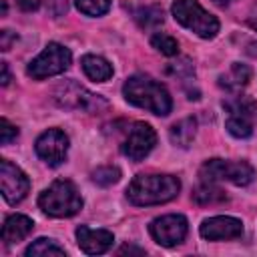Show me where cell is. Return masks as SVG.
<instances>
[{
    "label": "cell",
    "instance_id": "1",
    "mask_svg": "<svg viewBox=\"0 0 257 257\" xmlns=\"http://www.w3.org/2000/svg\"><path fill=\"white\" fill-rule=\"evenodd\" d=\"M122 94L131 104L145 108L157 116H167L173 108V98L167 86L147 74L128 76L122 84Z\"/></svg>",
    "mask_w": 257,
    "mask_h": 257
},
{
    "label": "cell",
    "instance_id": "2",
    "mask_svg": "<svg viewBox=\"0 0 257 257\" xmlns=\"http://www.w3.org/2000/svg\"><path fill=\"white\" fill-rule=\"evenodd\" d=\"M181 191L175 175H137L126 187V199L137 207L163 205L173 201Z\"/></svg>",
    "mask_w": 257,
    "mask_h": 257
},
{
    "label": "cell",
    "instance_id": "3",
    "mask_svg": "<svg viewBox=\"0 0 257 257\" xmlns=\"http://www.w3.org/2000/svg\"><path fill=\"white\" fill-rule=\"evenodd\" d=\"M84 201L76 189V185L68 179H58L50 187H46L38 197V207L42 213L54 219L72 217L82 209Z\"/></svg>",
    "mask_w": 257,
    "mask_h": 257
},
{
    "label": "cell",
    "instance_id": "4",
    "mask_svg": "<svg viewBox=\"0 0 257 257\" xmlns=\"http://www.w3.org/2000/svg\"><path fill=\"white\" fill-rule=\"evenodd\" d=\"M171 12L181 26L189 28L201 38L209 40L215 38L219 32V20L211 12H207L197 0H175Z\"/></svg>",
    "mask_w": 257,
    "mask_h": 257
},
{
    "label": "cell",
    "instance_id": "5",
    "mask_svg": "<svg viewBox=\"0 0 257 257\" xmlns=\"http://www.w3.org/2000/svg\"><path fill=\"white\" fill-rule=\"evenodd\" d=\"M201 181H211V183H233L237 187H245L253 183L255 179V169L247 161H225V159H209L201 165L199 169Z\"/></svg>",
    "mask_w": 257,
    "mask_h": 257
},
{
    "label": "cell",
    "instance_id": "6",
    "mask_svg": "<svg viewBox=\"0 0 257 257\" xmlns=\"http://www.w3.org/2000/svg\"><path fill=\"white\" fill-rule=\"evenodd\" d=\"M72 62V54L70 50L60 44V42H48L44 46V50L32 58L26 66L28 76H32L34 80H44L56 74H62Z\"/></svg>",
    "mask_w": 257,
    "mask_h": 257
},
{
    "label": "cell",
    "instance_id": "7",
    "mask_svg": "<svg viewBox=\"0 0 257 257\" xmlns=\"http://www.w3.org/2000/svg\"><path fill=\"white\" fill-rule=\"evenodd\" d=\"M54 100L62 108L84 110V112H98L100 108L108 106V102L102 96L86 90L82 84H78L74 80H66V82L58 84L54 88Z\"/></svg>",
    "mask_w": 257,
    "mask_h": 257
},
{
    "label": "cell",
    "instance_id": "8",
    "mask_svg": "<svg viewBox=\"0 0 257 257\" xmlns=\"http://www.w3.org/2000/svg\"><path fill=\"white\" fill-rule=\"evenodd\" d=\"M189 231V223L183 215L179 213H171V215H163L151 221L149 225V233L151 237L163 245V247H175L179 243L185 241Z\"/></svg>",
    "mask_w": 257,
    "mask_h": 257
},
{
    "label": "cell",
    "instance_id": "9",
    "mask_svg": "<svg viewBox=\"0 0 257 257\" xmlns=\"http://www.w3.org/2000/svg\"><path fill=\"white\" fill-rule=\"evenodd\" d=\"M155 145H157V133H155V128L149 122L139 120V122H133V126L128 128L126 139H124L120 151H122V155L128 161L139 163V161H143L155 149Z\"/></svg>",
    "mask_w": 257,
    "mask_h": 257
},
{
    "label": "cell",
    "instance_id": "10",
    "mask_svg": "<svg viewBox=\"0 0 257 257\" xmlns=\"http://www.w3.org/2000/svg\"><path fill=\"white\" fill-rule=\"evenodd\" d=\"M0 191L8 205L20 203L30 191V179L26 173L8 159H2L0 163Z\"/></svg>",
    "mask_w": 257,
    "mask_h": 257
},
{
    "label": "cell",
    "instance_id": "11",
    "mask_svg": "<svg viewBox=\"0 0 257 257\" xmlns=\"http://www.w3.org/2000/svg\"><path fill=\"white\" fill-rule=\"evenodd\" d=\"M68 137L64 131L60 128H48L44 131L36 143H34V151L36 155L48 165V167H58L66 161V155H68Z\"/></svg>",
    "mask_w": 257,
    "mask_h": 257
},
{
    "label": "cell",
    "instance_id": "12",
    "mask_svg": "<svg viewBox=\"0 0 257 257\" xmlns=\"http://www.w3.org/2000/svg\"><path fill=\"white\" fill-rule=\"evenodd\" d=\"M199 235L207 241H231L243 235V223L229 215L209 217L201 223Z\"/></svg>",
    "mask_w": 257,
    "mask_h": 257
},
{
    "label": "cell",
    "instance_id": "13",
    "mask_svg": "<svg viewBox=\"0 0 257 257\" xmlns=\"http://www.w3.org/2000/svg\"><path fill=\"white\" fill-rule=\"evenodd\" d=\"M76 243L86 255H100L112 247L114 235L108 229H90L88 225H78Z\"/></svg>",
    "mask_w": 257,
    "mask_h": 257
},
{
    "label": "cell",
    "instance_id": "14",
    "mask_svg": "<svg viewBox=\"0 0 257 257\" xmlns=\"http://www.w3.org/2000/svg\"><path fill=\"white\" fill-rule=\"evenodd\" d=\"M34 229V221L26 215H20V213H14L10 217L4 219V225H2V241L4 245H14V243H20L24 241Z\"/></svg>",
    "mask_w": 257,
    "mask_h": 257
},
{
    "label": "cell",
    "instance_id": "15",
    "mask_svg": "<svg viewBox=\"0 0 257 257\" xmlns=\"http://www.w3.org/2000/svg\"><path fill=\"white\" fill-rule=\"evenodd\" d=\"M249 80H251V68L247 64L233 62L231 68L219 76V86L233 94V92H239L243 86H247Z\"/></svg>",
    "mask_w": 257,
    "mask_h": 257
},
{
    "label": "cell",
    "instance_id": "16",
    "mask_svg": "<svg viewBox=\"0 0 257 257\" xmlns=\"http://www.w3.org/2000/svg\"><path fill=\"white\" fill-rule=\"evenodd\" d=\"M80 64H82V70L84 74L94 80V82H104L112 76V66L106 58L98 56V54H84L80 58Z\"/></svg>",
    "mask_w": 257,
    "mask_h": 257
},
{
    "label": "cell",
    "instance_id": "17",
    "mask_svg": "<svg viewBox=\"0 0 257 257\" xmlns=\"http://www.w3.org/2000/svg\"><path fill=\"white\" fill-rule=\"evenodd\" d=\"M223 108H225L227 114H237V116L253 118L257 114V100L247 96V94L233 92L231 96H227L223 100Z\"/></svg>",
    "mask_w": 257,
    "mask_h": 257
},
{
    "label": "cell",
    "instance_id": "18",
    "mask_svg": "<svg viewBox=\"0 0 257 257\" xmlns=\"http://www.w3.org/2000/svg\"><path fill=\"white\" fill-rule=\"evenodd\" d=\"M197 135V120L193 116H187V118H181L179 122H175L171 128H169V139L175 147H181V149H187L193 139Z\"/></svg>",
    "mask_w": 257,
    "mask_h": 257
},
{
    "label": "cell",
    "instance_id": "19",
    "mask_svg": "<svg viewBox=\"0 0 257 257\" xmlns=\"http://www.w3.org/2000/svg\"><path fill=\"white\" fill-rule=\"evenodd\" d=\"M193 201L197 205H217V203H225L227 201V195L215 183L201 181V185L193 191Z\"/></svg>",
    "mask_w": 257,
    "mask_h": 257
},
{
    "label": "cell",
    "instance_id": "20",
    "mask_svg": "<svg viewBox=\"0 0 257 257\" xmlns=\"http://www.w3.org/2000/svg\"><path fill=\"white\" fill-rule=\"evenodd\" d=\"M26 257H64L66 251L64 247H60L54 239H46V237H40L36 239L34 243H30L24 251Z\"/></svg>",
    "mask_w": 257,
    "mask_h": 257
},
{
    "label": "cell",
    "instance_id": "21",
    "mask_svg": "<svg viewBox=\"0 0 257 257\" xmlns=\"http://www.w3.org/2000/svg\"><path fill=\"white\" fill-rule=\"evenodd\" d=\"M225 128H227L229 135H233L235 139H249V137L253 135V118L237 116V114H227Z\"/></svg>",
    "mask_w": 257,
    "mask_h": 257
},
{
    "label": "cell",
    "instance_id": "22",
    "mask_svg": "<svg viewBox=\"0 0 257 257\" xmlns=\"http://www.w3.org/2000/svg\"><path fill=\"white\" fill-rule=\"evenodd\" d=\"M151 44H153L155 50H159V52L165 54V56H175V54H179V42H177L171 34H167V32H155V34L151 36Z\"/></svg>",
    "mask_w": 257,
    "mask_h": 257
},
{
    "label": "cell",
    "instance_id": "23",
    "mask_svg": "<svg viewBox=\"0 0 257 257\" xmlns=\"http://www.w3.org/2000/svg\"><path fill=\"white\" fill-rule=\"evenodd\" d=\"M135 18L139 20V24L143 28H155V26L163 24V10L159 6H145L135 12Z\"/></svg>",
    "mask_w": 257,
    "mask_h": 257
},
{
    "label": "cell",
    "instance_id": "24",
    "mask_svg": "<svg viewBox=\"0 0 257 257\" xmlns=\"http://www.w3.org/2000/svg\"><path fill=\"white\" fill-rule=\"evenodd\" d=\"M90 177H92V181H94L96 185H100V187H110V185L118 183V179H120V171H118V167L104 165V167L94 169Z\"/></svg>",
    "mask_w": 257,
    "mask_h": 257
},
{
    "label": "cell",
    "instance_id": "25",
    "mask_svg": "<svg viewBox=\"0 0 257 257\" xmlns=\"http://www.w3.org/2000/svg\"><path fill=\"white\" fill-rule=\"evenodd\" d=\"M76 8L86 16H102L110 8V0H74Z\"/></svg>",
    "mask_w": 257,
    "mask_h": 257
},
{
    "label": "cell",
    "instance_id": "26",
    "mask_svg": "<svg viewBox=\"0 0 257 257\" xmlns=\"http://www.w3.org/2000/svg\"><path fill=\"white\" fill-rule=\"evenodd\" d=\"M0 141H2V145H10L16 137H18V128L8 120V118H2L0 120Z\"/></svg>",
    "mask_w": 257,
    "mask_h": 257
},
{
    "label": "cell",
    "instance_id": "27",
    "mask_svg": "<svg viewBox=\"0 0 257 257\" xmlns=\"http://www.w3.org/2000/svg\"><path fill=\"white\" fill-rule=\"evenodd\" d=\"M12 42H16V34L12 30H2L0 32V48L6 52V50H10Z\"/></svg>",
    "mask_w": 257,
    "mask_h": 257
},
{
    "label": "cell",
    "instance_id": "28",
    "mask_svg": "<svg viewBox=\"0 0 257 257\" xmlns=\"http://www.w3.org/2000/svg\"><path fill=\"white\" fill-rule=\"evenodd\" d=\"M18 2V6L22 8V10H26V12H32V10H36L38 6H40V0H16Z\"/></svg>",
    "mask_w": 257,
    "mask_h": 257
},
{
    "label": "cell",
    "instance_id": "29",
    "mask_svg": "<svg viewBox=\"0 0 257 257\" xmlns=\"http://www.w3.org/2000/svg\"><path fill=\"white\" fill-rule=\"evenodd\" d=\"M0 68H2V78H0V80H2V84L6 86V84L10 82V72H8V64H6V62H0Z\"/></svg>",
    "mask_w": 257,
    "mask_h": 257
},
{
    "label": "cell",
    "instance_id": "30",
    "mask_svg": "<svg viewBox=\"0 0 257 257\" xmlns=\"http://www.w3.org/2000/svg\"><path fill=\"white\" fill-rule=\"evenodd\" d=\"M213 2H215V4H219V6H227L231 0H213Z\"/></svg>",
    "mask_w": 257,
    "mask_h": 257
},
{
    "label": "cell",
    "instance_id": "31",
    "mask_svg": "<svg viewBox=\"0 0 257 257\" xmlns=\"http://www.w3.org/2000/svg\"><path fill=\"white\" fill-rule=\"evenodd\" d=\"M253 26H255V28H257V18H255V20H253Z\"/></svg>",
    "mask_w": 257,
    "mask_h": 257
}]
</instances>
